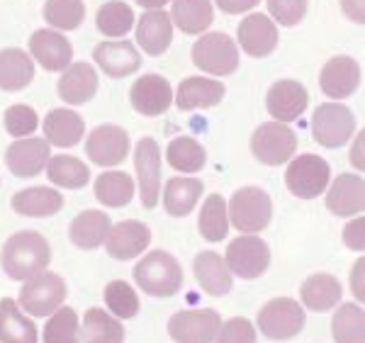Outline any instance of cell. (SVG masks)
<instances>
[{
    "label": "cell",
    "mask_w": 365,
    "mask_h": 343,
    "mask_svg": "<svg viewBox=\"0 0 365 343\" xmlns=\"http://www.w3.org/2000/svg\"><path fill=\"white\" fill-rule=\"evenodd\" d=\"M51 261L49 241L39 232H17L5 241L0 251V265L13 280L25 282L46 270Z\"/></svg>",
    "instance_id": "obj_1"
},
{
    "label": "cell",
    "mask_w": 365,
    "mask_h": 343,
    "mask_svg": "<svg viewBox=\"0 0 365 343\" xmlns=\"http://www.w3.org/2000/svg\"><path fill=\"white\" fill-rule=\"evenodd\" d=\"M134 280L151 297H173L182 285V268L170 253L151 251L137 263Z\"/></svg>",
    "instance_id": "obj_2"
},
{
    "label": "cell",
    "mask_w": 365,
    "mask_h": 343,
    "mask_svg": "<svg viewBox=\"0 0 365 343\" xmlns=\"http://www.w3.org/2000/svg\"><path fill=\"white\" fill-rule=\"evenodd\" d=\"M227 215L232 217V224L244 234H258L270 224L273 217V203L270 195L261 188H241L232 195V203L227 207Z\"/></svg>",
    "instance_id": "obj_3"
},
{
    "label": "cell",
    "mask_w": 365,
    "mask_h": 343,
    "mask_svg": "<svg viewBox=\"0 0 365 343\" xmlns=\"http://www.w3.org/2000/svg\"><path fill=\"white\" fill-rule=\"evenodd\" d=\"M192 63L210 76H232L239 68V46L225 32H210L192 46Z\"/></svg>",
    "instance_id": "obj_4"
},
{
    "label": "cell",
    "mask_w": 365,
    "mask_h": 343,
    "mask_svg": "<svg viewBox=\"0 0 365 343\" xmlns=\"http://www.w3.org/2000/svg\"><path fill=\"white\" fill-rule=\"evenodd\" d=\"M68 290L61 275L56 273H39L25 280V287L20 290V307L32 317H46L54 314L58 307L63 304Z\"/></svg>",
    "instance_id": "obj_5"
},
{
    "label": "cell",
    "mask_w": 365,
    "mask_h": 343,
    "mask_svg": "<svg viewBox=\"0 0 365 343\" xmlns=\"http://www.w3.org/2000/svg\"><path fill=\"white\" fill-rule=\"evenodd\" d=\"M329 178H331V168L317 153L297 156L285 170L287 190L302 200H314L317 195H322L329 188Z\"/></svg>",
    "instance_id": "obj_6"
},
{
    "label": "cell",
    "mask_w": 365,
    "mask_h": 343,
    "mask_svg": "<svg viewBox=\"0 0 365 343\" xmlns=\"http://www.w3.org/2000/svg\"><path fill=\"white\" fill-rule=\"evenodd\" d=\"M251 151L261 163L280 165L297 151V134L282 122H266L253 132Z\"/></svg>",
    "instance_id": "obj_7"
},
{
    "label": "cell",
    "mask_w": 365,
    "mask_h": 343,
    "mask_svg": "<svg viewBox=\"0 0 365 343\" xmlns=\"http://www.w3.org/2000/svg\"><path fill=\"white\" fill-rule=\"evenodd\" d=\"M356 132V117L346 105L324 103L312 117V137L327 149H339Z\"/></svg>",
    "instance_id": "obj_8"
},
{
    "label": "cell",
    "mask_w": 365,
    "mask_h": 343,
    "mask_svg": "<svg viewBox=\"0 0 365 343\" xmlns=\"http://www.w3.org/2000/svg\"><path fill=\"white\" fill-rule=\"evenodd\" d=\"M225 263L229 273L244 277V280H253V277H261L268 270L270 248L261 236L244 234L229 244Z\"/></svg>",
    "instance_id": "obj_9"
},
{
    "label": "cell",
    "mask_w": 365,
    "mask_h": 343,
    "mask_svg": "<svg viewBox=\"0 0 365 343\" xmlns=\"http://www.w3.org/2000/svg\"><path fill=\"white\" fill-rule=\"evenodd\" d=\"M258 329L273 341H287L304 329V309L290 297H275L258 312Z\"/></svg>",
    "instance_id": "obj_10"
},
{
    "label": "cell",
    "mask_w": 365,
    "mask_h": 343,
    "mask_svg": "<svg viewBox=\"0 0 365 343\" xmlns=\"http://www.w3.org/2000/svg\"><path fill=\"white\" fill-rule=\"evenodd\" d=\"M134 168L139 178L141 205L146 210H154L161 198V149L151 137L139 139L134 149Z\"/></svg>",
    "instance_id": "obj_11"
},
{
    "label": "cell",
    "mask_w": 365,
    "mask_h": 343,
    "mask_svg": "<svg viewBox=\"0 0 365 343\" xmlns=\"http://www.w3.org/2000/svg\"><path fill=\"white\" fill-rule=\"evenodd\" d=\"M220 327L222 319L215 309H190L170 317L168 334L175 343H212Z\"/></svg>",
    "instance_id": "obj_12"
},
{
    "label": "cell",
    "mask_w": 365,
    "mask_h": 343,
    "mask_svg": "<svg viewBox=\"0 0 365 343\" xmlns=\"http://www.w3.org/2000/svg\"><path fill=\"white\" fill-rule=\"evenodd\" d=\"M86 153L98 165H117L129 153V134L115 124H103L91 132L86 141Z\"/></svg>",
    "instance_id": "obj_13"
},
{
    "label": "cell",
    "mask_w": 365,
    "mask_h": 343,
    "mask_svg": "<svg viewBox=\"0 0 365 343\" xmlns=\"http://www.w3.org/2000/svg\"><path fill=\"white\" fill-rule=\"evenodd\" d=\"M46 161H49V144H46V139H17L5 151V163H8L10 173L17 175V178H34V175H39L44 170Z\"/></svg>",
    "instance_id": "obj_14"
},
{
    "label": "cell",
    "mask_w": 365,
    "mask_h": 343,
    "mask_svg": "<svg viewBox=\"0 0 365 343\" xmlns=\"http://www.w3.org/2000/svg\"><path fill=\"white\" fill-rule=\"evenodd\" d=\"M278 25L263 13L244 17L239 25V44L253 58L270 56L278 46Z\"/></svg>",
    "instance_id": "obj_15"
},
{
    "label": "cell",
    "mask_w": 365,
    "mask_h": 343,
    "mask_svg": "<svg viewBox=\"0 0 365 343\" xmlns=\"http://www.w3.org/2000/svg\"><path fill=\"white\" fill-rule=\"evenodd\" d=\"M319 86H322L324 96H329L334 100L349 98L358 91V86H361V66H358L356 58H351V56L329 58L322 68Z\"/></svg>",
    "instance_id": "obj_16"
},
{
    "label": "cell",
    "mask_w": 365,
    "mask_h": 343,
    "mask_svg": "<svg viewBox=\"0 0 365 343\" xmlns=\"http://www.w3.org/2000/svg\"><path fill=\"white\" fill-rule=\"evenodd\" d=\"M309 96L307 88L297 81H278L270 86L268 96H266V108L270 115L275 117V122H292L307 110Z\"/></svg>",
    "instance_id": "obj_17"
},
{
    "label": "cell",
    "mask_w": 365,
    "mask_h": 343,
    "mask_svg": "<svg viewBox=\"0 0 365 343\" xmlns=\"http://www.w3.org/2000/svg\"><path fill=\"white\" fill-rule=\"evenodd\" d=\"M129 98H132V105L137 112L146 117H156L163 115L170 108V103H173V88L158 73H149V76H141L139 81H134Z\"/></svg>",
    "instance_id": "obj_18"
},
{
    "label": "cell",
    "mask_w": 365,
    "mask_h": 343,
    "mask_svg": "<svg viewBox=\"0 0 365 343\" xmlns=\"http://www.w3.org/2000/svg\"><path fill=\"white\" fill-rule=\"evenodd\" d=\"M93 58L103 73H108L110 78H125V76L137 73L141 66V56L137 51V46L132 41H103L96 46Z\"/></svg>",
    "instance_id": "obj_19"
},
{
    "label": "cell",
    "mask_w": 365,
    "mask_h": 343,
    "mask_svg": "<svg viewBox=\"0 0 365 343\" xmlns=\"http://www.w3.org/2000/svg\"><path fill=\"white\" fill-rule=\"evenodd\" d=\"M29 51L46 71H63L71 66L73 58V46L63 34L54 29H37L29 37Z\"/></svg>",
    "instance_id": "obj_20"
},
{
    "label": "cell",
    "mask_w": 365,
    "mask_h": 343,
    "mask_svg": "<svg viewBox=\"0 0 365 343\" xmlns=\"http://www.w3.org/2000/svg\"><path fill=\"white\" fill-rule=\"evenodd\" d=\"M105 241H108V253L113 258H117V261H132L141 251H146V246L151 241V232L146 224L137 220H127L110 229Z\"/></svg>",
    "instance_id": "obj_21"
},
{
    "label": "cell",
    "mask_w": 365,
    "mask_h": 343,
    "mask_svg": "<svg viewBox=\"0 0 365 343\" xmlns=\"http://www.w3.org/2000/svg\"><path fill=\"white\" fill-rule=\"evenodd\" d=\"M327 207L336 217H351L363 212L365 207V183L361 175L344 173L336 175L327 193Z\"/></svg>",
    "instance_id": "obj_22"
},
{
    "label": "cell",
    "mask_w": 365,
    "mask_h": 343,
    "mask_svg": "<svg viewBox=\"0 0 365 343\" xmlns=\"http://www.w3.org/2000/svg\"><path fill=\"white\" fill-rule=\"evenodd\" d=\"M225 93H227V88L222 81L192 76V78L180 81L178 93H175V105H178V110L182 112L197 110V108H215V105L222 103Z\"/></svg>",
    "instance_id": "obj_23"
},
{
    "label": "cell",
    "mask_w": 365,
    "mask_h": 343,
    "mask_svg": "<svg viewBox=\"0 0 365 343\" xmlns=\"http://www.w3.org/2000/svg\"><path fill=\"white\" fill-rule=\"evenodd\" d=\"M173 39V22L163 10H149L139 17L137 41L149 56H161Z\"/></svg>",
    "instance_id": "obj_24"
},
{
    "label": "cell",
    "mask_w": 365,
    "mask_h": 343,
    "mask_svg": "<svg viewBox=\"0 0 365 343\" xmlns=\"http://www.w3.org/2000/svg\"><path fill=\"white\" fill-rule=\"evenodd\" d=\"M86 122L78 112L56 108L44 117V137L46 144L61 146V149H71L83 139Z\"/></svg>",
    "instance_id": "obj_25"
},
{
    "label": "cell",
    "mask_w": 365,
    "mask_h": 343,
    "mask_svg": "<svg viewBox=\"0 0 365 343\" xmlns=\"http://www.w3.org/2000/svg\"><path fill=\"white\" fill-rule=\"evenodd\" d=\"M98 93V73L91 63H71L58 78V96L68 105H83Z\"/></svg>",
    "instance_id": "obj_26"
},
{
    "label": "cell",
    "mask_w": 365,
    "mask_h": 343,
    "mask_svg": "<svg viewBox=\"0 0 365 343\" xmlns=\"http://www.w3.org/2000/svg\"><path fill=\"white\" fill-rule=\"evenodd\" d=\"M195 280L212 297H225L232 290V273H229L225 258L217 256L215 251H202L195 258Z\"/></svg>",
    "instance_id": "obj_27"
},
{
    "label": "cell",
    "mask_w": 365,
    "mask_h": 343,
    "mask_svg": "<svg viewBox=\"0 0 365 343\" xmlns=\"http://www.w3.org/2000/svg\"><path fill=\"white\" fill-rule=\"evenodd\" d=\"M110 229V217L105 212H98V210H86L83 215H78L73 222H71V229H68V236L78 248L83 251H93V248L103 246V241L108 239Z\"/></svg>",
    "instance_id": "obj_28"
},
{
    "label": "cell",
    "mask_w": 365,
    "mask_h": 343,
    "mask_svg": "<svg viewBox=\"0 0 365 343\" xmlns=\"http://www.w3.org/2000/svg\"><path fill=\"white\" fill-rule=\"evenodd\" d=\"M0 343H39L34 322L22 314L20 304L10 297L0 302Z\"/></svg>",
    "instance_id": "obj_29"
},
{
    "label": "cell",
    "mask_w": 365,
    "mask_h": 343,
    "mask_svg": "<svg viewBox=\"0 0 365 343\" xmlns=\"http://www.w3.org/2000/svg\"><path fill=\"white\" fill-rule=\"evenodd\" d=\"M299 295H302V302H304L307 309H312V312H329V309H334V307L341 302V295H344V290H341L339 280L334 275L317 273V275H309L307 280L302 282Z\"/></svg>",
    "instance_id": "obj_30"
},
{
    "label": "cell",
    "mask_w": 365,
    "mask_h": 343,
    "mask_svg": "<svg viewBox=\"0 0 365 343\" xmlns=\"http://www.w3.org/2000/svg\"><path fill=\"white\" fill-rule=\"evenodd\" d=\"M63 207V195L51 190V188H27V190L15 193L13 210L25 217H51Z\"/></svg>",
    "instance_id": "obj_31"
},
{
    "label": "cell",
    "mask_w": 365,
    "mask_h": 343,
    "mask_svg": "<svg viewBox=\"0 0 365 343\" xmlns=\"http://www.w3.org/2000/svg\"><path fill=\"white\" fill-rule=\"evenodd\" d=\"M34 78V63L22 49L0 51V88L8 93H17L27 88Z\"/></svg>",
    "instance_id": "obj_32"
},
{
    "label": "cell",
    "mask_w": 365,
    "mask_h": 343,
    "mask_svg": "<svg viewBox=\"0 0 365 343\" xmlns=\"http://www.w3.org/2000/svg\"><path fill=\"white\" fill-rule=\"evenodd\" d=\"M215 13H212L210 0H173V8H170V22L185 34H200L205 32Z\"/></svg>",
    "instance_id": "obj_33"
},
{
    "label": "cell",
    "mask_w": 365,
    "mask_h": 343,
    "mask_svg": "<svg viewBox=\"0 0 365 343\" xmlns=\"http://www.w3.org/2000/svg\"><path fill=\"white\" fill-rule=\"evenodd\" d=\"M200 195H202V180L197 178H170L163 193V205L170 217H185L195 210Z\"/></svg>",
    "instance_id": "obj_34"
},
{
    "label": "cell",
    "mask_w": 365,
    "mask_h": 343,
    "mask_svg": "<svg viewBox=\"0 0 365 343\" xmlns=\"http://www.w3.org/2000/svg\"><path fill=\"white\" fill-rule=\"evenodd\" d=\"M46 178L58 188L78 190V188H83L91 180V170L76 156H54L46 161Z\"/></svg>",
    "instance_id": "obj_35"
},
{
    "label": "cell",
    "mask_w": 365,
    "mask_h": 343,
    "mask_svg": "<svg viewBox=\"0 0 365 343\" xmlns=\"http://www.w3.org/2000/svg\"><path fill=\"white\" fill-rule=\"evenodd\" d=\"M125 329L120 319L105 309H88L83 317V343H122Z\"/></svg>",
    "instance_id": "obj_36"
},
{
    "label": "cell",
    "mask_w": 365,
    "mask_h": 343,
    "mask_svg": "<svg viewBox=\"0 0 365 343\" xmlns=\"http://www.w3.org/2000/svg\"><path fill=\"white\" fill-rule=\"evenodd\" d=\"M96 198L105 207H125L134 198V180L122 170L100 173V178L96 180Z\"/></svg>",
    "instance_id": "obj_37"
},
{
    "label": "cell",
    "mask_w": 365,
    "mask_h": 343,
    "mask_svg": "<svg viewBox=\"0 0 365 343\" xmlns=\"http://www.w3.org/2000/svg\"><path fill=\"white\" fill-rule=\"evenodd\" d=\"M331 334L336 343H365V312L361 304H341L334 314Z\"/></svg>",
    "instance_id": "obj_38"
},
{
    "label": "cell",
    "mask_w": 365,
    "mask_h": 343,
    "mask_svg": "<svg viewBox=\"0 0 365 343\" xmlns=\"http://www.w3.org/2000/svg\"><path fill=\"white\" fill-rule=\"evenodd\" d=\"M168 163L173 165L180 173H197L200 168L207 161V153H205L202 144L195 141L192 137H178L168 144L166 149Z\"/></svg>",
    "instance_id": "obj_39"
},
{
    "label": "cell",
    "mask_w": 365,
    "mask_h": 343,
    "mask_svg": "<svg viewBox=\"0 0 365 343\" xmlns=\"http://www.w3.org/2000/svg\"><path fill=\"white\" fill-rule=\"evenodd\" d=\"M200 234L207 241H222L229 232V215H227V203L222 195H210L205 200L202 210H200L197 220Z\"/></svg>",
    "instance_id": "obj_40"
},
{
    "label": "cell",
    "mask_w": 365,
    "mask_h": 343,
    "mask_svg": "<svg viewBox=\"0 0 365 343\" xmlns=\"http://www.w3.org/2000/svg\"><path fill=\"white\" fill-rule=\"evenodd\" d=\"M96 25L105 37H125L134 25V13L122 0H110L98 10Z\"/></svg>",
    "instance_id": "obj_41"
},
{
    "label": "cell",
    "mask_w": 365,
    "mask_h": 343,
    "mask_svg": "<svg viewBox=\"0 0 365 343\" xmlns=\"http://www.w3.org/2000/svg\"><path fill=\"white\" fill-rule=\"evenodd\" d=\"M83 0H46L44 5V20L56 29H78L83 25Z\"/></svg>",
    "instance_id": "obj_42"
},
{
    "label": "cell",
    "mask_w": 365,
    "mask_h": 343,
    "mask_svg": "<svg viewBox=\"0 0 365 343\" xmlns=\"http://www.w3.org/2000/svg\"><path fill=\"white\" fill-rule=\"evenodd\" d=\"M44 343H81V327L76 309L58 307L44 327Z\"/></svg>",
    "instance_id": "obj_43"
},
{
    "label": "cell",
    "mask_w": 365,
    "mask_h": 343,
    "mask_svg": "<svg viewBox=\"0 0 365 343\" xmlns=\"http://www.w3.org/2000/svg\"><path fill=\"white\" fill-rule=\"evenodd\" d=\"M105 304L117 319H132L139 312V297L125 280H113L105 287Z\"/></svg>",
    "instance_id": "obj_44"
},
{
    "label": "cell",
    "mask_w": 365,
    "mask_h": 343,
    "mask_svg": "<svg viewBox=\"0 0 365 343\" xmlns=\"http://www.w3.org/2000/svg\"><path fill=\"white\" fill-rule=\"evenodd\" d=\"M37 127H39V117L29 105H13V108L5 110V129H8L10 137L25 139Z\"/></svg>",
    "instance_id": "obj_45"
},
{
    "label": "cell",
    "mask_w": 365,
    "mask_h": 343,
    "mask_svg": "<svg viewBox=\"0 0 365 343\" xmlns=\"http://www.w3.org/2000/svg\"><path fill=\"white\" fill-rule=\"evenodd\" d=\"M270 10V20H275L282 27L299 25L307 15V0H266Z\"/></svg>",
    "instance_id": "obj_46"
},
{
    "label": "cell",
    "mask_w": 365,
    "mask_h": 343,
    "mask_svg": "<svg viewBox=\"0 0 365 343\" xmlns=\"http://www.w3.org/2000/svg\"><path fill=\"white\" fill-rule=\"evenodd\" d=\"M215 341L217 343H256V329H253V324L249 319L234 317V319H229L227 324H222Z\"/></svg>",
    "instance_id": "obj_47"
},
{
    "label": "cell",
    "mask_w": 365,
    "mask_h": 343,
    "mask_svg": "<svg viewBox=\"0 0 365 343\" xmlns=\"http://www.w3.org/2000/svg\"><path fill=\"white\" fill-rule=\"evenodd\" d=\"M344 244L349 248H353V251H363L365 248V222H363V217H356L353 222L346 224Z\"/></svg>",
    "instance_id": "obj_48"
},
{
    "label": "cell",
    "mask_w": 365,
    "mask_h": 343,
    "mask_svg": "<svg viewBox=\"0 0 365 343\" xmlns=\"http://www.w3.org/2000/svg\"><path fill=\"white\" fill-rule=\"evenodd\" d=\"M220 5L222 13L227 15H239V13H246V10H253L261 0H215Z\"/></svg>",
    "instance_id": "obj_49"
},
{
    "label": "cell",
    "mask_w": 365,
    "mask_h": 343,
    "mask_svg": "<svg viewBox=\"0 0 365 343\" xmlns=\"http://www.w3.org/2000/svg\"><path fill=\"white\" fill-rule=\"evenodd\" d=\"M363 268H365V261L363 258H358V263L353 265L351 270V292L356 295L358 302H363L365 300V287H363Z\"/></svg>",
    "instance_id": "obj_50"
},
{
    "label": "cell",
    "mask_w": 365,
    "mask_h": 343,
    "mask_svg": "<svg viewBox=\"0 0 365 343\" xmlns=\"http://www.w3.org/2000/svg\"><path fill=\"white\" fill-rule=\"evenodd\" d=\"M341 8L349 15V20L363 25L365 22V0H341Z\"/></svg>",
    "instance_id": "obj_51"
},
{
    "label": "cell",
    "mask_w": 365,
    "mask_h": 343,
    "mask_svg": "<svg viewBox=\"0 0 365 343\" xmlns=\"http://www.w3.org/2000/svg\"><path fill=\"white\" fill-rule=\"evenodd\" d=\"M351 163L356 165L358 170H363V134L358 137V144L351 149Z\"/></svg>",
    "instance_id": "obj_52"
},
{
    "label": "cell",
    "mask_w": 365,
    "mask_h": 343,
    "mask_svg": "<svg viewBox=\"0 0 365 343\" xmlns=\"http://www.w3.org/2000/svg\"><path fill=\"white\" fill-rule=\"evenodd\" d=\"M141 8H149V10H161L163 5L168 3V0H137Z\"/></svg>",
    "instance_id": "obj_53"
}]
</instances>
